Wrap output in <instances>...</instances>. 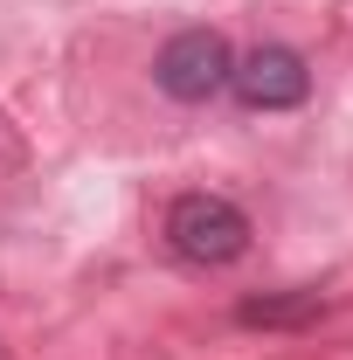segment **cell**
I'll use <instances>...</instances> for the list:
<instances>
[{
  "label": "cell",
  "mask_w": 353,
  "mask_h": 360,
  "mask_svg": "<svg viewBox=\"0 0 353 360\" xmlns=\"http://www.w3.org/2000/svg\"><path fill=\"white\" fill-rule=\"evenodd\" d=\"M229 70H236V56H229V42L215 28H187L153 56V84L167 97H180V104H208L215 90H229Z\"/></svg>",
  "instance_id": "2"
},
{
  "label": "cell",
  "mask_w": 353,
  "mask_h": 360,
  "mask_svg": "<svg viewBox=\"0 0 353 360\" xmlns=\"http://www.w3.org/2000/svg\"><path fill=\"white\" fill-rule=\"evenodd\" d=\"M229 90H236L250 111H291V104L312 97V70H305L298 49L264 42V49H250V56L229 70Z\"/></svg>",
  "instance_id": "3"
},
{
  "label": "cell",
  "mask_w": 353,
  "mask_h": 360,
  "mask_svg": "<svg viewBox=\"0 0 353 360\" xmlns=\"http://www.w3.org/2000/svg\"><path fill=\"white\" fill-rule=\"evenodd\" d=\"M167 243H174L187 264L222 270V264H236L250 250V215L236 201H222V194H180L174 208H167Z\"/></svg>",
  "instance_id": "1"
}]
</instances>
